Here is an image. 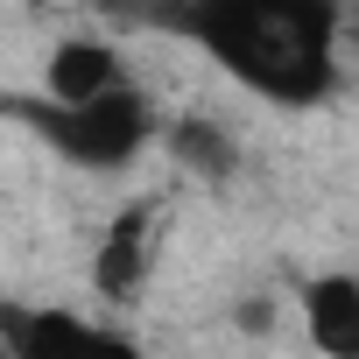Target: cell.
Returning a JSON list of instances; mask_svg holds the SVG:
<instances>
[{
	"label": "cell",
	"instance_id": "8992f818",
	"mask_svg": "<svg viewBox=\"0 0 359 359\" xmlns=\"http://www.w3.org/2000/svg\"><path fill=\"white\" fill-rule=\"evenodd\" d=\"M162 141H169V155L184 162L191 176H205V184H226V176L240 169V148H233V134H226L219 120H205V113L169 120V127H162Z\"/></svg>",
	"mask_w": 359,
	"mask_h": 359
},
{
	"label": "cell",
	"instance_id": "3957f363",
	"mask_svg": "<svg viewBox=\"0 0 359 359\" xmlns=\"http://www.w3.org/2000/svg\"><path fill=\"white\" fill-rule=\"evenodd\" d=\"M113 85H134V57L106 36H64L43 57V92L50 99H99Z\"/></svg>",
	"mask_w": 359,
	"mask_h": 359
},
{
	"label": "cell",
	"instance_id": "5b68a950",
	"mask_svg": "<svg viewBox=\"0 0 359 359\" xmlns=\"http://www.w3.org/2000/svg\"><path fill=\"white\" fill-rule=\"evenodd\" d=\"M155 226H162V212L155 205H127L113 226H106V240H99V254H92V289L99 296H134L141 289V275H148V261H155Z\"/></svg>",
	"mask_w": 359,
	"mask_h": 359
},
{
	"label": "cell",
	"instance_id": "277c9868",
	"mask_svg": "<svg viewBox=\"0 0 359 359\" xmlns=\"http://www.w3.org/2000/svg\"><path fill=\"white\" fill-rule=\"evenodd\" d=\"M303 310V338L331 359H359V275L352 268H324L296 289Z\"/></svg>",
	"mask_w": 359,
	"mask_h": 359
},
{
	"label": "cell",
	"instance_id": "7a4b0ae2",
	"mask_svg": "<svg viewBox=\"0 0 359 359\" xmlns=\"http://www.w3.org/2000/svg\"><path fill=\"white\" fill-rule=\"evenodd\" d=\"M15 120L36 127V141L85 176H120L162 141V113L141 85H113L99 99H15Z\"/></svg>",
	"mask_w": 359,
	"mask_h": 359
},
{
	"label": "cell",
	"instance_id": "6da1fadb",
	"mask_svg": "<svg viewBox=\"0 0 359 359\" xmlns=\"http://www.w3.org/2000/svg\"><path fill=\"white\" fill-rule=\"evenodd\" d=\"M169 29L268 106L303 113L338 92V57H345L338 0H176Z\"/></svg>",
	"mask_w": 359,
	"mask_h": 359
}]
</instances>
